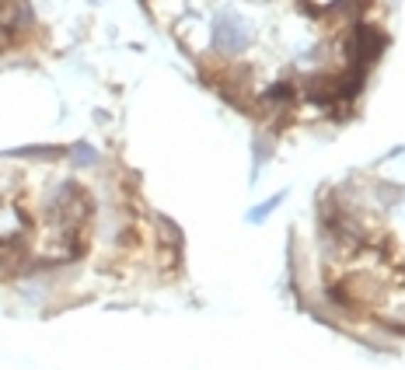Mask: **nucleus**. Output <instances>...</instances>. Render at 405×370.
Masks as SVG:
<instances>
[{"mask_svg":"<svg viewBox=\"0 0 405 370\" xmlns=\"http://www.w3.org/2000/svg\"><path fill=\"white\" fill-rule=\"evenodd\" d=\"M14 21H18V0H0V42L11 36Z\"/></svg>","mask_w":405,"mask_h":370,"instance_id":"1","label":"nucleus"}]
</instances>
